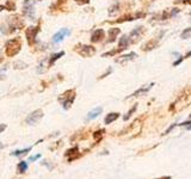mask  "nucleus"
<instances>
[{
  "label": "nucleus",
  "instance_id": "obj_1",
  "mask_svg": "<svg viewBox=\"0 0 191 179\" xmlns=\"http://www.w3.org/2000/svg\"><path fill=\"white\" fill-rule=\"evenodd\" d=\"M5 48H6L7 56H14V55H17L21 51V41L19 40V37L12 38V40L7 41Z\"/></svg>",
  "mask_w": 191,
  "mask_h": 179
},
{
  "label": "nucleus",
  "instance_id": "obj_2",
  "mask_svg": "<svg viewBox=\"0 0 191 179\" xmlns=\"http://www.w3.org/2000/svg\"><path fill=\"white\" fill-rule=\"evenodd\" d=\"M74 99H75V92H74V90H69V91L64 92V94H61L59 97V100L62 103L64 110H68L72 106Z\"/></svg>",
  "mask_w": 191,
  "mask_h": 179
},
{
  "label": "nucleus",
  "instance_id": "obj_3",
  "mask_svg": "<svg viewBox=\"0 0 191 179\" xmlns=\"http://www.w3.org/2000/svg\"><path fill=\"white\" fill-rule=\"evenodd\" d=\"M75 51L79 55L84 57H91L96 54V48L92 45H86V44H79L75 47Z\"/></svg>",
  "mask_w": 191,
  "mask_h": 179
},
{
  "label": "nucleus",
  "instance_id": "obj_4",
  "mask_svg": "<svg viewBox=\"0 0 191 179\" xmlns=\"http://www.w3.org/2000/svg\"><path fill=\"white\" fill-rule=\"evenodd\" d=\"M38 32H40V25H37V26H30V28L26 29L25 36H26L29 45H32L36 42V36H37Z\"/></svg>",
  "mask_w": 191,
  "mask_h": 179
},
{
  "label": "nucleus",
  "instance_id": "obj_5",
  "mask_svg": "<svg viewBox=\"0 0 191 179\" xmlns=\"http://www.w3.org/2000/svg\"><path fill=\"white\" fill-rule=\"evenodd\" d=\"M34 1L32 0H25L23 4V13L25 14L28 18L35 19V10H34Z\"/></svg>",
  "mask_w": 191,
  "mask_h": 179
},
{
  "label": "nucleus",
  "instance_id": "obj_6",
  "mask_svg": "<svg viewBox=\"0 0 191 179\" xmlns=\"http://www.w3.org/2000/svg\"><path fill=\"white\" fill-rule=\"evenodd\" d=\"M8 26L11 29V31H13L16 29H21L24 26V21L21 19V16L16 14L13 17L8 18Z\"/></svg>",
  "mask_w": 191,
  "mask_h": 179
},
{
  "label": "nucleus",
  "instance_id": "obj_7",
  "mask_svg": "<svg viewBox=\"0 0 191 179\" xmlns=\"http://www.w3.org/2000/svg\"><path fill=\"white\" fill-rule=\"evenodd\" d=\"M42 117H43L42 110H35L34 112H31V114L26 117L25 122H26L28 124H30V125H32V124H36V123L40 121Z\"/></svg>",
  "mask_w": 191,
  "mask_h": 179
},
{
  "label": "nucleus",
  "instance_id": "obj_8",
  "mask_svg": "<svg viewBox=\"0 0 191 179\" xmlns=\"http://www.w3.org/2000/svg\"><path fill=\"white\" fill-rule=\"evenodd\" d=\"M104 36H105L104 30H103V29H97V30L93 31L92 35H91V42L92 43L100 42V41L104 38Z\"/></svg>",
  "mask_w": 191,
  "mask_h": 179
},
{
  "label": "nucleus",
  "instance_id": "obj_9",
  "mask_svg": "<svg viewBox=\"0 0 191 179\" xmlns=\"http://www.w3.org/2000/svg\"><path fill=\"white\" fill-rule=\"evenodd\" d=\"M69 34H71V32H69V30H68V29H61L59 32H56L55 35L53 36V42H54V43L61 42L64 37H66L67 35H69Z\"/></svg>",
  "mask_w": 191,
  "mask_h": 179
},
{
  "label": "nucleus",
  "instance_id": "obj_10",
  "mask_svg": "<svg viewBox=\"0 0 191 179\" xmlns=\"http://www.w3.org/2000/svg\"><path fill=\"white\" fill-rule=\"evenodd\" d=\"M135 57H137V54H136V53H129V54H126V55L116 57L115 61H116L117 64H124V62H128V61L134 60Z\"/></svg>",
  "mask_w": 191,
  "mask_h": 179
},
{
  "label": "nucleus",
  "instance_id": "obj_11",
  "mask_svg": "<svg viewBox=\"0 0 191 179\" xmlns=\"http://www.w3.org/2000/svg\"><path fill=\"white\" fill-rule=\"evenodd\" d=\"M153 85H154V84L152 82V84H149V85L142 86L141 88H139V90H136V91H135V92L133 93V94H130L129 97H139V96H143V94H146V93L148 92L149 90L152 88V86H153ZM129 97H128V98H129Z\"/></svg>",
  "mask_w": 191,
  "mask_h": 179
},
{
  "label": "nucleus",
  "instance_id": "obj_12",
  "mask_svg": "<svg viewBox=\"0 0 191 179\" xmlns=\"http://www.w3.org/2000/svg\"><path fill=\"white\" fill-rule=\"evenodd\" d=\"M159 40H160V38L152 40V41L147 42L146 44H143V45H142V50H143V51H148V50H152V49H154V48H156V45H158V43H159Z\"/></svg>",
  "mask_w": 191,
  "mask_h": 179
},
{
  "label": "nucleus",
  "instance_id": "obj_13",
  "mask_svg": "<svg viewBox=\"0 0 191 179\" xmlns=\"http://www.w3.org/2000/svg\"><path fill=\"white\" fill-rule=\"evenodd\" d=\"M129 43H130V38H129V36L124 35L121 37L120 42H118V48H121L122 50L127 49L128 45H129Z\"/></svg>",
  "mask_w": 191,
  "mask_h": 179
},
{
  "label": "nucleus",
  "instance_id": "obj_14",
  "mask_svg": "<svg viewBox=\"0 0 191 179\" xmlns=\"http://www.w3.org/2000/svg\"><path fill=\"white\" fill-rule=\"evenodd\" d=\"M143 31H145V28L143 26H137V28H135L131 32H130V35H129V37H134L135 40H137V38H140V36L143 34Z\"/></svg>",
  "mask_w": 191,
  "mask_h": 179
},
{
  "label": "nucleus",
  "instance_id": "obj_15",
  "mask_svg": "<svg viewBox=\"0 0 191 179\" xmlns=\"http://www.w3.org/2000/svg\"><path fill=\"white\" fill-rule=\"evenodd\" d=\"M121 30L118 28H111L109 30V41L107 42H113L116 40L117 35H120Z\"/></svg>",
  "mask_w": 191,
  "mask_h": 179
},
{
  "label": "nucleus",
  "instance_id": "obj_16",
  "mask_svg": "<svg viewBox=\"0 0 191 179\" xmlns=\"http://www.w3.org/2000/svg\"><path fill=\"white\" fill-rule=\"evenodd\" d=\"M102 111H103V109L100 106L93 109L92 111H90V112L87 114V120H88V121H90V120H94L96 117H98L99 115L102 114Z\"/></svg>",
  "mask_w": 191,
  "mask_h": 179
},
{
  "label": "nucleus",
  "instance_id": "obj_17",
  "mask_svg": "<svg viewBox=\"0 0 191 179\" xmlns=\"http://www.w3.org/2000/svg\"><path fill=\"white\" fill-rule=\"evenodd\" d=\"M118 117H120V114H118V112H111V114H109L105 117L104 123H105V124H111V123L116 121Z\"/></svg>",
  "mask_w": 191,
  "mask_h": 179
},
{
  "label": "nucleus",
  "instance_id": "obj_18",
  "mask_svg": "<svg viewBox=\"0 0 191 179\" xmlns=\"http://www.w3.org/2000/svg\"><path fill=\"white\" fill-rule=\"evenodd\" d=\"M64 51H61V53H57V54H53L51 56L49 57V66H53L54 64V62L56 61V60H59L61 56H64Z\"/></svg>",
  "mask_w": 191,
  "mask_h": 179
},
{
  "label": "nucleus",
  "instance_id": "obj_19",
  "mask_svg": "<svg viewBox=\"0 0 191 179\" xmlns=\"http://www.w3.org/2000/svg\"><path fill=\"white\" fill-rule=\"evenodd\" d=\"M118 10H120V2H115L112 6L109 8V14L110 16H116L118 13Z\"/></svg>",
  "mask_w": 191,
  "mask_h": 179
},
{
  "label": "nucleus",
  "instance_id": "obj_20",
  "mask_svg": "<svg viewBox=\"0 0 191 179\" xmlns=\"http://www.w3.org/2000/svg\"><path fill=\"white\" fill-rule=\"evenodd\" d=\"M17 168H18V172L19 173H24V172L28 171V164L25 163V161H21L18 166H17Z\"/></svg>",
  "mask_w": 191,
  "mask_h": 179
},
{
  "label": "nucleus",
  "instance_id": "obj_21",
  "mask_svg": "<svg viewBox=\"0 0 191 179\" xmlns=\"http://www.w3.org/2000/svg\"><path fill=\"white\" fill-rule=\"evenodd\" d=\"M31 150V147H29V148H25V149H19V150H14L13 153H12V155L13 157H21V155H24V154H26L28 152Z\"/></svg>",
  "mask_w": 191,
  "mask_h": 179
},
{
  "label": "nucleus",
  "instance_id": "obj_22",
  "mask_svg": "<svg viewBox=\"0 0 191 179\" xmlns=\"http://www.w3.org/2000/svg\"><path fill=\"white\" fill-rule=\"evenodd\" d=\"M191 37V28H188L185 29L184 31L180 34V38H183V40H186V38H190Z\"/></svg>",
  "mask_w": 191,
  "mask_h": 179
},
{
  "label": "nucleus",
  "instance_id": "obj_23",
  "mask_svg": "<svg viewBox=\"0 0 191 179\" xmlns=\"http://www.w3.org/2000/svg\"><path fill=\"white\" fill-rule=\"evenodd\" d=\"M5 8L7 11H13V10H16V5H14V2H12V0H7Z\"/></svg>",
  "mask_w": 191,
  "mask_h": 179
},
{
  "label": "nucleus",
  "instance_id": "obj_24",
  "mask_svg": "<svg viewBox=\"0 0 191 179\" xmlns=\"http://www.w3.org/2000/svg\"><path fill=\"white\" fill-rule=\"evenodd\" d=\"M135 110H136V104H135L134 106H133V109H131V110H130V111H129V112H128V114L123 117V120H124V121H128V120H129V117H130V116L135 112Z\"/></svg>",
  "mask_w": 191,
  "mask_h": 179
},
{
  "label": "nucleus",
  "instance_id": "obj_25",
  "mask_svg": "<svg viewBox=\"0 0 191 179\" xmlns=\"http://www.w3.org/2000/svg\"><path fill=\"white\" fill-rule=\"evenodd\" d=\"M78 152V147L75 146L74 148H72V149H68L66 152V155H72V154H74V153H77Z\"/></svg>",
  "mask_w": 191,
  "mask_h": 179
},
{
  "label": "nucleus",
  "instance_id": "obj_26",
  "mask_svg": "<svg viewBox=\"0 0 191 179\" xmlns=\"http://www.w3.org/2000/svg\"><path fill=\"white\" fill-rule=\"evenodd\" d=\"M179 127H186L188 129H191V121H188V122H183V123H180V124H178Z\"/></svg>",
  "mask_w": 191,
  "mask_h": 179
},
{
  "label": "nucleus",
  "instance_id": "obj_27",
  "mask_svg": "<svg viewBox=\"0 0 191 179\" xmlns=\"http://www.w3.org/2000/svg\"><path fill=\"white\" fill-rule=\"evenodd\" d=\"M103 134H104V130H98L93 134V136H94V139H99L100 136H103Z\"/></svg>",
  "mask_w": 191,
  "mask_h": 179
},
{
  "label": "nucleus",
  "instance_id": "obj_28",
  "mask_svg": "<svg viewBox=\"0 0 191 179\" xmlns=\"http://www.w3.org/2000/svg\"><path fill=\"white\" fill-rule=\"evenodd\" d=\"M40 158H41V154H37V155H34V157L29 158V161H30V163H32V161H35V160L40 159Z\"/></svg>",
  "mask_w": 191,
  "mask_h": 179
},
{
  "label": "nucleus",
  "instance_id": "obj_29",
  "mask_svg": "<svg viewBox=\"0 0 191 179\" xmlns=\"http://www.w3.org/2000/svg\"><path fill=\"white\" fill-rule=\"evenodd\" d=\"M75 1H77V4H79V5H85V4L90 2V0H75Z\"/></svg>",
  "mask_w": 191,
  "mask_h": 179
},
{
  "label": "nucleus",
  "instance_id": "obj_30",
  "mask_svg": "<svg viewBox=\"0 0 191 179\" xmlns=\"http://www.w3.org/2000/svg\"><path fill=\"white\" fill-rule=\"evenodd\" d=\"M179 2V4H189V5H191V0H180V1H177V4Z\"/></svg>",
  "mask_w": 191,
  "mask_h": 179
},
{
  "label": "nucleus",
  "instance_id": "obj_31",
  "mask_svg": "<svg viewBox=\"0 0 191 179\" xmlns=\"http://www.w3.org/2000/svg\"><path fill=\"white\" fill-rule=\"evenodd\" d=\"M5 128H6V125H5V124H1V125H0V133H1Z\"/></svg>",
  "mask_w": 191,
  "mask_h": 179
},
{
  "label": "nucleus",
  "instance_id": "obj_32",
  "mask_svg": "<svg viewBox=\"0 0 191 179\" xmlns=\"http://www.w3.org/2000/svg\"><path fill=\"white\" fill-rule=\"evenodd\" d=\"M190 56H191V51H189V53L184 56V59H188V57H190Z\"/></svg>",
  "mask_w": 191,
  "mask_h": 179
},
{
  "label": "nucleus",
  "instance_id": "obj_33",
  "mask_svg": "<svg viewBox=\"0 0 191 179\" xmlns=\"http://www.w3.org/2000/svg\"><path fill=\"white\" fill-rule=\"evenodd\" d=\"M2 10H6V8H5V5H4V6H2V5H0V11H2Z\"/></svg>",
  "mask_w": 191,
  "mask_h": 179
},
{
  "label": "nucleus",
  "instance_id": "obj_34",
  "mask_svg": "<svg viewBox=\"0 0 191 179\" xmlns=\"http://www.w3.org/2000/svg\"><path fill=\"white\" fill-rule=\"evenodd\" d=\"M160 179H171V177L169 176V177H163V178H160Z\"/></svg>",
  "mask_w": 191,
  "mask_h": 179
},
{
  "label": "nucleus",
  "instance_id": "obj_35",
  "mask_svg": "<svg viewBox=\"0 0 191 179\" xmlns=\"http://www.w3.org/2000/svg\"><path fill=\"white\" fill-rule=\"evenodd\" d=\"M190 117H191V115H190Z\"/></svg>",
  "mask_w": 191,
  "mask_h": 179
}]
</instances>
